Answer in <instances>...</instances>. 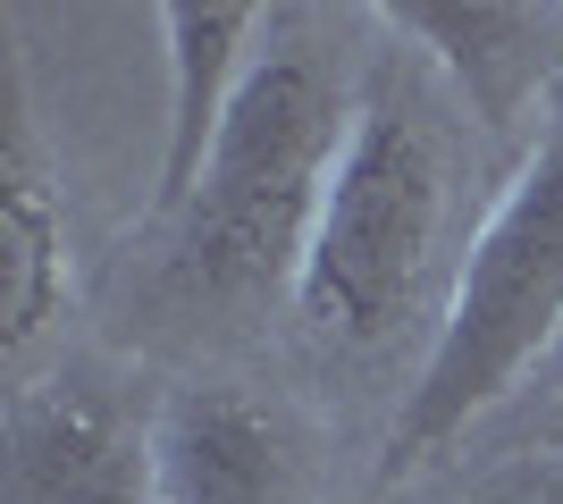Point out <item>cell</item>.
Listing matches in <instances>:
<instances>
[{
	"mask_svg": "<svg viewBox=\"0 0 563 504\" xmlns=\"http://www.w3.org/2000/svg\"><path fill=\"white\" fill-rule=\"evenodd\" d=\"M563 336V93L547 101L539 144L521 152L488 219L471 227L463 261H454L446 312L429 336L421 370L396 404L378 480L396 488L404 471H421L429 455H446L454 437L496 412Z\"/></svg>",
	"mask_w": 563,
	"mask_h": 504,
	"instance_id": "7a4b0ae2",
	"label": "cell"
},
{
	"mask_svg": "<svg viewBox=\"0 0 563 504\" xmlns=\"http://www.w3.org/2000/svg\"><path fill=\"white\" fill-rule=\"evenodd\" d=\"M0 446V504H161L152 412H135L93 370L18 379Z\"/></svg>",
	"mask_w": 563,
	"mask_h": 504,
	"instance_id": "277c9868",
	"label": "cell"
},
{
	"mask_svg": "<svg viewBox=\"0 0 563 504\" xmlns=\"http://www.w3.org/2000/svg\"><path fill=\"white\" fill-rule=\"evenodd\" d=\"M68 193L51 160L43 110H34V76L25 51L0 43V354L9 370H34L43 336L68 312Z\"/></svg>",
	"mask_w": 563,
	"mask_h": 504,
	"instance_id": "5b68a950",
	"label": "cell"
},
{
	"mask_svg": "<svg viewBox=\"0 0 563 504\" xmlns=\"http://www.w3.org/2000/svg\"><path fill=\"white\" fill-rule=\"evenodd\" d=\"M378 25H396L429 68L471 101L479 126H521L530 101L563 93V9L521 0H387Z\"/></svg>",
	"mask_w": 563,
	"mask_h": 504,
	"instance_id": "52a82bcc",
	"label": "cell"
},
{
	"mask_svg": "<svg viewBox=\"0 0 563 504\" xmlns=\"http://www.w3.org/2000/svg\"><path fill=\"white\" fill-rule=\"evenodd\" d=\"M488 504H563V446H530L514 471L488 488Z\"/></svg>",
	"mask_w": 563,
	"mask_h": 504,
	"instance_id": "9c48e42d",
	"label": "cell"
},
{
	"mask_svg": "<svg viewBox=\"0 0 563 504\" xmlns=\"http://www.w3.org/2000/svg\"><path fill=\"white\" fill-rule=\"evenodd\" d=\"M438 227H446V135L404 51H378L311 227L303 278L286 294L303 336L329 354H378L438 261Z\"/></svg>",
	"mask_w": 563,
	"mask_h": 504,
	"instance_id": "3957f363",
	"label": "cell"
},
{
	"mask_svg": "<svg viewBox=\"0 0 563 504\" xmlns=\"http://www.w3.org/2000/svg\"><path fill=\"white\" fill-rule=\"evenodd\" d=\"M261 34H278L269 9L253 0H168L161 9V43H168V126H161V186H152V227H177L186 202L202 193L228 110L244 93V76L261 59Z\"/></svg>",
	"mask_w": 563,
	"mask_h": 504,
	"instance_id": "ba28073f",
	"label": "cell"
},
{
	"mask_svg": "<svg viewBox=\"0 0 563 504\" xmlns=\"http://www.w3.org/2000/svg\"><path fill=\"white\" fill-rule=\"evenodd\" d=\"M161 504H303V437L244 379H177L152 404Z\"/></svg>",
	"mask_w": 563,
	"mask_h": 504,
	"instance_id": "8992f818",
	"label": "cell"
},
{
	"mask_svg": "<svg viewBox=\"0 0 563 504\" xmlns=\"http://www.w3.org/2000/svg\"><path fill=\"white\" fill-rule=\"evenodd\" d=\"M353 101L362 93H345L329 51L311 43H278L253 59L228 135L202 168V193L168 227V287L186 303L295 294L329 177L353 135Z\"/></svg>",
	"mask_w": 563,
	"mask_h": 504,
	"instance_id": "6da1fadb",
	"label": "cell"
}]
</instances>
